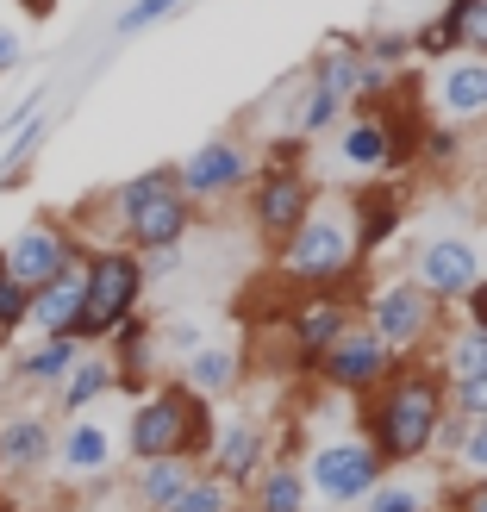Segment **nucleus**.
Listing matches in <instances>:
<instances>
[{"mask_svg": "<svg viewBox=\"0 0 487 512\" xmlns=\"http://www.w3.org/2000/svg\"><path fill=\"white\" fill-rule=\"evenodd\" d=\"M107 213L119 225V238L125 250H175L188 238V225H194V200L175 188V163H157V169H144L132 175V182H119L107 194Z\"/></svg>", "mask_w": 487, "mask_h": 512, "instance_id": "1", "label": "nucleus"}, {"mask_svg": "<svg viewBox=\"0 0 487 512\" xmlns=\"http://www.w3.org/2000/svg\"><path fill=\"white\" fill-rule=\"evenodd\" d=\"M438 425H444L438 375L394 369L381 381V400H375V456L381 463H419V456L438 444Z\"/></svg>", "mask_w": 487, "mask_h": 512, "instance_id": "2", "label": "nucleus"}, {"mask_svg": "<svg viewBox=\"0 0 487 512\" xmlns=\"http://www.w3.org/2000/svg\"><path fill=\"white\" fill-rule=\"evenodd\" d=\"M144 263L138 250H119V244H82V319H75V338L82 344H107L113 325H125L144 306Z\"/></svg>", "mask_w": 487, "mask_h": 512, "instance_id": "3", "label": "nucleus"}, {"mask_svg": "<svg viewBox=\"0 0 487 512\" xmlns=\"http://www.w3.org/2000/svg\"><path fill=\"white\" fill-rule=\"evenodd\" d=\"M213 444V419H207V400L188 394V388H157L150 400L132 406V425H125V450L132 463H150V456H207Z\"/></svg>", "mask_w": 487, "mask_h": 512, "instance_id": "4", "label": "nucleus"}, {"mask_svg": "<svg viewBox=\"0 0 487 512\" xmlns=\"http://www.w3.org/2000/svg\"><path fill=\"white\" fill-rule=\"evenodd\" d=\"M356 225L344 213H306L294 225V238L281 244V263H288L294 281H306V288H338V281L356 269Z\"/></svg>", "mask_w": 487, "mask_h": 512, "instance_id": "5", "label": "nucleus"}, {"mask_svg": "<svg viewBox=\"0 0 487 512\" xmlns=\"http://www.w3.org/2000/svg\"><path fill=\"white\" fill-rule=\"evenodd\" d=\"M306 82L325 88V94H338V100H369V107H375V100L394 88V75L363 57V38L331 32V38L313 50V63H306Z\"/></svg>", "mask_w": 487, "mask_h": 512, "instance_id": "6", "label": "nucleus"}, {"mask_svg": "<svg viewBox=\"0 0 487 512\" xmlns=\"http://www.w3.org/2000/svg\"><path fill=\"white\" fill-rule=\"evenodd\" d=\"M363 313H369L375 338L388 344L394 356H406V350H419L431 338V325H438V300H431L419 281H388V288H375L363 300Z\"/></svg>", "mask_w": 487, "mask_h": 512, "instance_id": "7", "label": "nucleus"}, {"mask_svg": "<svg viewBox=\"0 0 487 512\" xmlns=\"http://www.w3.org/2000/svg\"><path fill=\"white\" fill-rule=\"evenodd\" d=\"M0 263H7V275L25 281V288H44L50 275L82 263V238H75L69 225H57V219H38V225H25V232H13L0 244Z\"/></svg>", "mask_w": 487, "mask_h": 512, "instance_id": "8", "label": "nucleus"}, {"mask_svg": "<svg viewBox=\"0 0 487 512\" xmlns=\"http://www.w3.org/2000/svg\"><path fill=\"white\" fill-rule=\"evenodd\" d=\"M319 207V194H313V182H306L300 169H281V163H269V175L256 182V194H250V225H256V238L263 244H288L294 238V225Z\"/></svg>", "mask_w": 487, "mask_h": 512, "instance_id": "9", "label": "nucleus"}, {"mask_svg": "<svg viewBox=\"0 0 487 512\" xmlns=\"http://www.w3.org/2000/svg\"><path fill=\"white\" fill-rule=\"evenodd\" d=\"M250 182V150L238 138H207V144H194L182 163H175V188H182L194 207L200 200H225V194H238Z\"/></svg>", "mask_w": 487, "mask_h": 512, "instance_id": "10", "label": "nucleus"}, {"mask_svg": "<svg viewBox=\"0 0 487 512\" xmlns=\"http://www.w3.org/2000/svg\"><path fill=\"white\" fill-rule=\"evenodd\" d=\"M319 375H325V388H344V394H369V388H381V381H388L394 369H400V356L388 350L375 338V331H344L338 344H331L319 363H313Z\"/></svg>", "mask_w": 487, "mask_h": 512, "instance_id": "11", "label": "nucleus"}, {"mask_svg": "<svg viewBox=\"0 0 487 512\" xmlns=\"http://www.w3.org/2000/svg\"><path fill=\"white\" fill-rule=\"evenodd\" d=\"M413 281L431 294V300H463L475 281H481V250L469 238H425L419 256H413Z\"/></svg>", "mask_w": 487, "mask_h": 512, "instance_id": "12", "label": "nucleus"}, {"mask_svg": "<svg viewBox=\"0 0 487 512\" xmlns=\"http://www.w3.org/2000/svg\"><path fill=\"white\" fill-rule=\"evenodd\" d=\"M381 469H388V463H381L375 444H363V438H338V444L313 450V488L325 500H363Z\"/></svg>", "mask_w": 487, "mask_h": 512, "instance_id": "13", "label": "nucleus"}, {"mask_svg": "<svg viewBox=\"0 0 487 512\" xmlns=\"http://www.w3.org/2000/svg\"><path fill=\"white\" fill-rule=\"evenodd\" d=\"M425 94H431V107H438L450 125L487 119V57H475V50H456V57H444Z\"/></svg>", "mask_w": 487, "mask_h": 512, "instance_id": "14", "label": "nucleus"}, {"mask_svg": "<svg viewBox=\"0 0 487 512\" xmlns=\"http://www.w3.org/2000/svg\"><path fill=\"white\" fill-rule=\"evenodd\" d=\"M50 463H57V431H50L44 413H7L0 419V475L32 481Z\"/></svg>", "mask_w": 487, "mask_h": 512, "instance_id": "15", "label": "nucleus"}, {"mask_svg": "<svg viewBox=\"0 0 487 512\" xmlns=\"http://www.w3.org/2000/svg\"><path fill=\"white\" fill-rule=\"evenodd\" d=\"M350 325H356V306L338 300V294H325V288H319V294H306V300L294 306V344H300L306 363H319V356L338 344Z\"/></svg>", "mask_w": 487, "mask_h": 512, "instance_id": "16", "label": "nucleus"}, {"mask_svg": "<svg viewBox=\"0 0 487 512\" xmlns=\"http://www.w3.org/2000/svg\"><path fill=\"white\" fill-rule=\"evenodd\" d=\"M107 350V363H113V388H144L150 381V363H157V325H150L144 313H132L125 325H113V338L100 344Z\"/></svg>", "mask_w": 487, "mask_h": 512, "instance_id": "17", "label": "nucleus"}, {"mask_svg": "<svg viewBox=\"0 0 487 512\" xmlns=\"http://www.w3.org/2000/svg\"><path fill=\"white\" fill-rule=\"evenodd\" d=\"M75 319H82V263L32 288V306H25V325H38V338H57V331L75 338Z\"/></svg>", "mask_w": 487, "mask_h": 512, "instance_id": "18", "label": "nucleus"}, {"mask_svg": "<svg viewBox=\"0 0 487 512\" xmlns=\"http://www.w3.org/2000/svg\"><path fill=\"white\" fill-rule=\"evenodd\" d=\"M263 450H269V438H263V425H250V419H232L225 431H213V444H207L213 475L225 488H244V481L263 469Z\"/></svg>", "mask_w": 487, "mask_h": 512, "instance_id": "19", "label": "nucleus"}, {"mask_svg": "<svg viewBox=\"0 0 487 512\" xmlns=\"http://www.w3.org/2000/svg\"><path fill=\"white\" fill-rule=\"evenodd\" d=\"M338 157H344V169H363V175L388 169L394 157H406V144H400V125H394V119H381V113H363V119H356L350 132H344Z\"/></svg>", "mask_w": 487, "mask_h": 512, "instance_id": "20", "label": "nucleus"}, {"mask_svg": "<svg viewBox=\"0 0 487 512\" xmlns=\"http://www.w3.org/2000/svg\"><path fill=\"white\" fill-rule=\"evenodd\" d=\"M57 463H63V475H107L113 469V431L88 413H75L69 431L57 438Z\"/></svg>", "mask_w": 487, "mask_h": 512, "instance_id": "21", "label": "nucleus"}, {"mask_svg": "<svg viewBox=\"0 0 487 512\" xmlns=\"http://www.w3.org/2000/svg\"><path fill=\"white\" fill-rule=\"evenodd\" d=\"M113 394V363H107V350H82L69 363V375L57 381V413H88V406H100Z\"/></svg>", "mask_w": 487, "mask_h": 512, "instance_id": "22", "label": "nucleus"}, {"mask_svg": "<svg viewBox=\"0 0 487 512\" xmlns=\"http://www.w3.org/2000/svg\"><path fill=\"white\" fill-rule=\"evenodd\" d=\"M350 225H356V250H381L400 225V188H363L350 194Z\"/></svg>", "mask_w": 487, "mask_h": 512, "instance_id": "23", "label": "nucleus"}, {"mask_svg": "<svg viewBox=\"0 0 487 512\" xmlns=\"http://www.w3.org/2000/svg\"><path fill=\"white\" fill-rule=\"evenodd\" d=\"M88 344L82 338H69V331H57V338H44V344H32L13 363V381H25V388H57V381L69 375V363L82 356Z\"/></svg>", "mask_w": 487, "mask_h": 512, "instance_id": "24", "label": "nucleus"}, {"mask_svg": "<svg viewBox=\"0 0 487 512\" xmlns=\"http://www.w3.org/2000/svg\"><path fill=\"white\" fill-rule=\"evenodd\" d=\"M188 481H194V456H150V463H138L132 494H138L150 512H169L175 494H182Z\"/></svg>", "mask_w": 487, "mask_h": 512, "instance_id": "25", "label": "nucleus"}, {"mask_svg": "<svg viewBox=\"0 0 487 512\" xmlns=\"http://www.w3.org/2000/svg\"><path fill=\"white\" fill-rule=\"evenodd\" d=\"M182 388H188V394H200V400L232 394V388H238V350H232V344H200V350L188 356Z\"/></svg>", "mask_w": 487, "mask_h": 512, "instance_id": "26", "label": "nucleus"}, {"mask_svg": "<svg viewBox=\"0 0 487 512\" xmlns=\"http://www.w3.org/2000/svg\"><path fill=\"white\" fill-rule=\"evenodd\" d=\"M444 369H450V381L487 375V325H463V331H456V338L444 344Z\"/></svg>", "mask_w": 487, "mask_h": 512, "instance_id": "27", "label": "nucleus"}, {"mask_svg": "<svg viewBox=\"0 0 487 512\" xmlns=\"http://www.w3.org/2000/svg\"><path fill=\"white\" fill-rule=\"evenodd\" d=\"M182 7H188V0H125L119 19H113V32H119V38H138V32H150V25L175 19Z\"/></svg>", "mask_w": 487, "mask_h": 512, "instance_id": "28", "label": "nucleus"}, {"mask_svg": "<svg viewBox=\"0 0 487 512\" xmlns=\"http://www.w3.org/2000/svg\"><path fill=\"white\" fill-rule=\"evenodd\" d=\"M338 113H344V100H338V94H325V88H313V82H306L294 125H300V138H319L325 125H338Z\"/></svg>", "mask_w": 487, "mask_h": 512, "instance_id": "29", "label": "nucleus"}, {"mask_svg": "<svg viewBox=\"0 0 487 512\" xmlns=\"http://www.w3.org/2000/svg\"><path fill=\"white\" fill-rule=\"evenodd\" d=\"M169 512H232V488H225L219 475H194L182 494H175Z\"/></svg>", "mask_w": 487, "mask_h": 512, "instance_id": "30", "label": "nucleus"}, {"mask_svg": "<svg viewBox=\"0 0 487 512\" xmlns=\"http://www.w3.org/2000/svg\"><path fill=\"white\" fill-rule=\"evenodd\" d=\"M300 475L294 469H269L263 488H256V512H300Z\"/></svg>", "mask_w": 487, "mask_h": 512, "instance_id": "31", "label": "nucleus"}, {"mask_svg": "<svg viewBox=\"0 0 487 512\" xmlns=\"http://www.w3.org/2000/svg\"><path fill=\"white\" fill-rule=\"evenodd\" d=\"M363 57L394 75L400 63H413V32H388V25H375V32L363 38Z\"/></svg>", "mask_w": 487, "mask_h": 512, "instance_id": "32", "label": "nucleus"}, {"mask_svg": "<svg viewBox=\"0 0 487 512\" xmlns=\"http://www.w3.org/2000/svg\"><path fill=\"white\" fill-rule=\"evenodd\" d=\"M450 19H456V38H463V50H475V57H487V0H444Z\"/></svg>", "mask_w": 487, "mask_h": 512, "instance_id": "33", "label": "nucleus"}, {"mask_svg": "<svg viewBox=\"0 0 487 512\" xmlns=\"http://www.w3.org/2000/svg\"><path fill=\"white\" fill-rule=\"evenodd\" d=\"M25 306H32V288H25V281H13L7 263H0V325L19 331V325H25Z\"/></svg>", "mask_w": 487, "mask_h": 512, "instance_id": "34", "label": "nucleus"}, {"mask_svg": "<svg viewBox=\"0 0 487 512\" xmlns=\"http://www.w3.org/2000/svg\"><path fill=\"white\" fill-rule=\"evenodd\" d=\"M369 512H425V494L419 488H375Z\"/></svg>", "mask_w": 487, "mask_h": 512, "instance_id": "35", "label": "nucleus"}, {"mask_svg": "<svg viewBox=\"0 0 487 512\" xmlns=\"http://www.w3.org/2000/svg\"><path fill=\"white\" fill-rule=\"evenodd\" d=\"M456 413H463V419H487V375L456 381Z\"/></svg>", "mask_w": 487, "mask_h": 512, "instance_id": "36", "label": "nucleus"}, {"mask_svg": "<svg viewBox=\"0 0 487 512\" xmlns=\"http://www.w3.org/2000/svg\"><path fill=\"white\" fill-rule=\"evenodd\" d=\"M157 344H169L175 356H194V350L207 344V338H200V325H194V319H175L169 331H157Z\"/></svg>", "mask_w": 487, "mask_h": 512, "instance_id": "37", "label": "nucleus"}, {"mask_svg": "<svg viewBox=\"0 0 487 512\" xmlns=\"http://www.w3.org/2000/svg\"><path fill=\"white\" fill-rule=\"evenodd\" d=\"M463 463L475 475H487V419H469V431H463Z\"/></svg>", "mask_w": 487, "mask_h": 512, "instance_id": "38", "label": "nucleus"}, {"mask_svg": "<svg viewBox=\"0 0 487 512\" xmlns=\"http://www.w3.org/2000/svg\"><path fill=\"white\" fill-rule=\"evenodd\" d=\"M25 63V32L19 25H0V75H13Z\"/></svg>", "mask_w": 487, "mask_h": 512, "instance_id": "39", "label": "nucleus"}, {"mask_svg": "<svg viewBox=\"0 0 487 512\" xmlns=\"http://www.w3.org/2000/svg\"><path fill=\"white\" fill-rule=\"evenodd\" d=\"M463 300H469V319H475V325H487V281H475Z\"/></svg>", "mask_w": 487, "mask_h": 512, "instance_id": "40", "label": "nucleus"}, {"mask_svg": "<svg viewBox=\"0 0 487 512\" xmlns=\"http://www.w3.org/2000/svg\"><path fill=\"white\" fill-rule=\"evenodd\" d=\"M463 512H487V488H475V494H469V506H463Z\"/></svg>", "mask_w": 487, "mask_h": 512, "instance_id": "41", "label": "nucleus"}, {"mask_svg": "<svg viewBox=\"0 0 487 512\" xmlns=\"http://www.w3.org/2000/svg\"><path fill=\"white\" fill-rule=\"evenodd\" d=\"M25 7H32V13H50V7H57V0H25Z\"/></svg>", "mask_w": 487, "mask_h": 512, "instance_id": "42", "label": "nucleus"}, {"mask_svg": "<svg viewBox=\"0 0 487 512\" xmlns=\"http://www.w3.org/2000/svg\"><path fill=\"white\" fill-rule=\"evenodd\" d=\"M7 338H13V331H7V325H0V350H7Z\"/></svg>", "mask_w": 487, "mask_h": 512, "instance_id": "43", "label": "nucleus"}, {"mask_svg": "<svg viewBox=\"0 0 487 512\" xmlns=\"http://www.w3.org/2000/svg\"><path fill=\"white\" fill-rule=\"evenodd\" d=\"M50 512H69V506H50Z\"/></svg>", "mask_w": 487, "mask_h": 512, "instance_id": "44", "label": "nucleus"}, {"mask_svg": "<svg viewBox=\"0 0 487 512\" xmlns=\"http://www.w3.org/2000/svg\"><path fill=\"white\" fill-rule=\"evenodd\" d=\"M232 512H238V506H232ZM250 512H256V506H250Z\"/></svg>", "mask_w": 487, "mask_h": 512, "instance_id": "45", "label": "nucleus"}]
</instances>
